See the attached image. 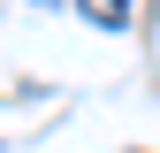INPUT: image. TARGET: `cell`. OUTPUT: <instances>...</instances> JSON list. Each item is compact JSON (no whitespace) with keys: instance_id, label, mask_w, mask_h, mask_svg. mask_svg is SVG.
<instances>
[{"instance_id":"cell-1","label":"cell","mask_w":160,"mask_h":153,"mask_svg":"<svg viewBox=\"0 0 160 153\" xmlns=\"http://www.w3.org/2000/svg\"><path fill=\"white\" fill-rule=\"evenodd\" d=\"M76 8H84V23H99V31H122L130 15H137L130 0H76Z\"/></svg>"}]
</instances>
